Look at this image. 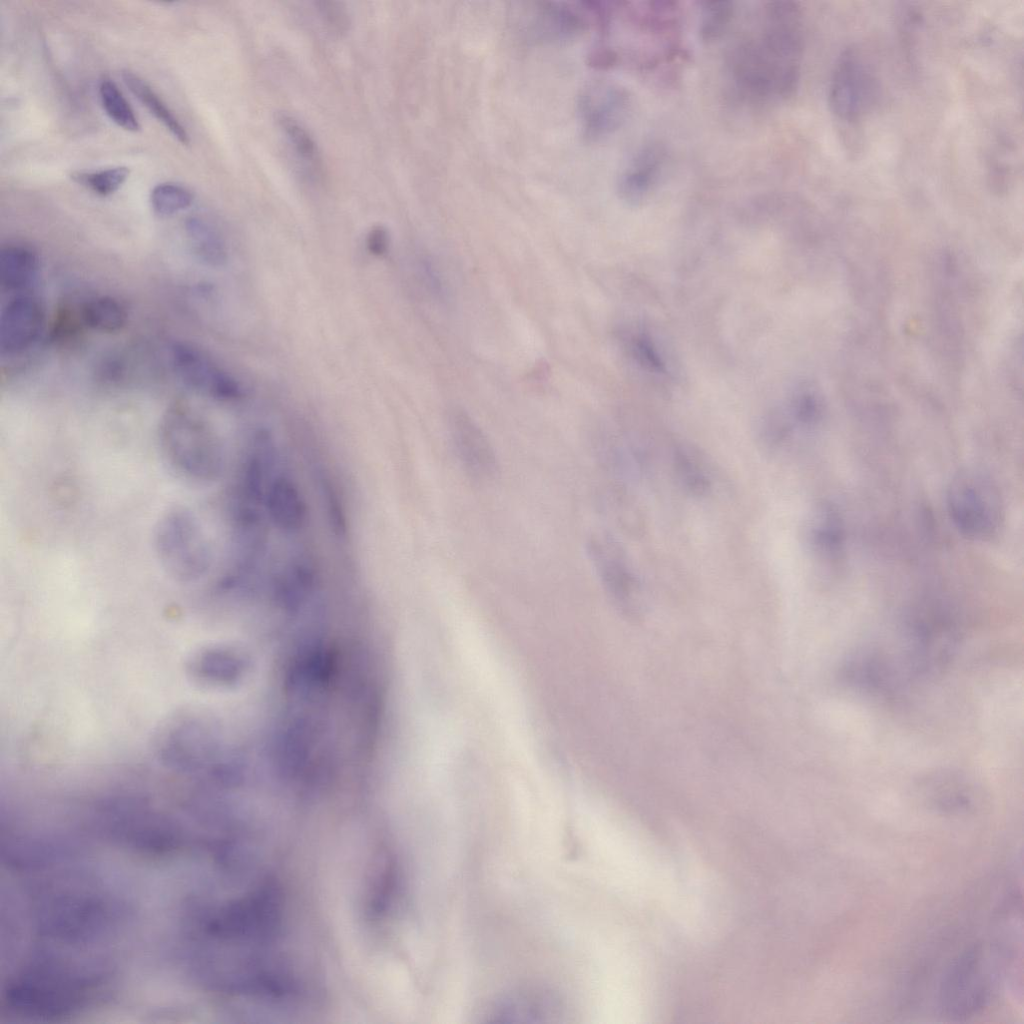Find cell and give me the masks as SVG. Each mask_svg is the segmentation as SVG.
Returning <instances> with one entry per match:
<instances>
[{
  "label": "cell",
  "mask_w": 1024,
  "mask_h": 1024,
  "mask_svg": "<svg viewBox=\"0 0 1024 1024\" xmlns=\"http://www.w3.org/2000/svg\"><path fill=\"white\" fill-rule=\"evenodd\" d=\"M154 548L162 569L180 583L199 580L211 564L203 530L185 507L170 508L160 517L154 529Z\"/></svg>",
  "instance_id": "cell-3"
},
{
  "label": "cell",
  "mask_w": 1024,
  "mask_h": 1024,
  "mask_svg": "<svg viewBox=\"0 0 1024 1024\" xmlns=\"http://www.w3.org/2000/svg\"><path fill=\"white\" fill-rule=\"evenodd\" d=\"M672 467L677 481L687 493L698 497L708 494L712 486L710 474L689 447L681 444L673 448Z\"/></svg>",
  "instance_id": "cell-18"
},
{
  "label": "cell",
  "mask_w": 1024,
  "mask_h": 1024,
  "mask_svg": "<svg viewBox=\"0 0 1024 1024\" xmlns=\"http://www.w3.org/2000/svg\"><path fill=\"white\" fill-rule=\"evenodd\" d=\"M878 91V80L870 62L859 49H845L830 78L828 103L831 111L842 120L855 121L871 110Z\"/></svg>",
  "instance_id": "cell-5"
},
{
  "label": "cell",
  "mask_w": 1024,
  "mask_h": 1024,
  "mask_svg": "<svg viewBox=\"0 0 1024 1024\" xmlns=\"http://www.w3.org/2000/svg\"><path fill=\"white\" fill-rule=\"evenodd\" d=\"M586 128L593 136H602L617 129L627 118L631 100L628 93L614 85H597L584 100Z\"/></svg>",
  "instance_id": "cell-13"
},
{
  "label": "cell",
  "mask_w": 1024,
  "mask_h": 1024,
  "mask_svg": "<svg viewBox=\"0 0 1024 1024\" xmlns=\"http://www.w3.org/2000/svg\"><path fill=\"white\" fill-rule=\"evenodd\" d=\"M192 202L191 191L176 183H160L150 193L152 209L160 216H171L185 210Z\"/></svg>",
  "instance_id": "cell-26"
},
{
  "label": "cell",
  "mask_w": 1024,
  "mask_h": 1024,
  "mask_svg": "<svg viewBox=\"0 0 1024 1024\" xmlns=\"http://www.w3.org/2000/svg\"><path fill=\"white\" fill-rule=\"evenodd\" d=\"M587 552L610 599L627 613L638 612L642 584L621 545L606 533H596L587 542Z\"/></svg>",
  "instance_id": "cell-6"
},
{
  "label": "cell",
  "mask_w": 1024,
  "mask_h": 1024,
  "mask_svg": "<svg viewBox=\"0 0 1024 1024\" xmlns=\"http://www.w3.org/2000/svg\"><path fill=\"white\" fill-rule=\"evenodd\" d=\"M172 362L183 382L198 392L226 401L244 396L241 385L235 379L187 343L174 344Z\"/></svg>",
  "instance_id": "cell-9"
},
{
  "label": "cell",
  "mask_w": 1024,
  "mask_h": 1024,
  "mask_svg": "<svg viewBox=\"0 0 1024 1024\" xmlns=\"http://www.w3.org/2000/svg\"><path fill=\"white\" fill-rule=\"evenodd\" d=\"M186 234L193 253L198 259L211 266L222 265L226 260V250L215 230L199 218H190L186 222Z\"/></svg>",
  "instance_id": "cell-20"
},
{
  "label": "cell",
  "mask_w": 1024,
  "mask_h": 1024,
  "mask_svg": "<svg viewBox=\"0 0 1024 1024\" xmlns=\"http://www.w3.org/2000/svg\"><path fill=\"white\" fill-rule=\"evenodd\" d=\"M807 544L814 557L824 564H833L840 557L843 531L836 511L828 504L816 506L806 530Z\"/></svg>",
  "instance_id": "cell-15"
},
{
  "label": "cell",
  "mask_w": 1024,
  "mask_h": 1024,
  "mask_svg": "<svg viewBox=\"0 0 1024 1024\" xmlns=\"http://www.w3.org/2000/svg\"><path fill=\"white\" fill-rule=\"evenodd\" d=\"M321 16L326 24L335 32H346L349 27V17L346 9L339 2L322 1L318 2Z\"/></svg>",
  "instance_id": "cell-27"
},
{
  "label": "cell",
  "mask_w": 1024,
  "mask_h": 1024,
  "mask_svg": "<svg viewBox=\"0 0 1024 1024\" xmlns=\"http://www.w3.org/2000/svg\"><path fill=\"white\" fill-rule=\"evenodd\" d=\"M129 173L127 167L117 166L98 171H77L71 174V179L95 194L106 197L115 193L125 183Z\"/></svg>",
  "instance_id": "cell-25"
},
{
  "label": "cell",
  "mask_w": 1024,
  "mask_h": 1024,
  "mask_svg": "<svg viewBox=\"0 0 1024 1024\" xmlns=\"http://www.w3.org/2000/svg\"><path fill=\"white\" fill-rule=\"evenodd\" d=\"M264 503L271 522L284 532H297L306 522L307 506L297 485L277 477L268 485Z\"/></svg>",
  "instance_id": "cell-14"
},
{
  "label": "cell",
  "mask_w": 1024,
  "mask_h": 1024,
  "mask_svg": "<svg viewBox=\"0 0 1024 1024\" xmlns=\"http://www.w3.org/2000/svg\"><path fill=\"white\" fill-rule=\"evenodd\" d=\"M990 967L980 948L960 958L943 988V1002L956 1015L969 1013L986 1000L991 985Z\"/></svg>",
  "instance_id": "cell-10"
},
{
  "label": "cell",
  "mask_w": 1024,
  "mask_h": 1024,
  "mask_svg": "<svg viewBox=\"0 0 1024 1024\" xmlns=\"http://www.w3.org/2000/svg\"><path fill=\"white\" fill-rule=\"evenodd\" d=\"M39 270V258L30 247L11 244L0 253V282L8 291H21L35 280Z\"/></svg>",
  "instance_id": "cell-16"
},
{
  "label": "cell",
  "mask_w": 1024,
  "mask_h": 1024,
  "mask_svg": "<svg viewBox=\"0 0 1024 1024\" xmlns=\"http://www.w3.org/2000/svg\"><path fill=\"white\" fill-rule=\"evenodd\" d=\"M44 323L39 301L30 295H17L2 310L0 347L2 353L16 354L29 348L38 338Z\"/></svg>",
  "instance_id": "cell-11"
},
{
  "label": "cell",
  "mask_w": 1024,
  "mask_h": 1024,
  "mask_svg": "<svg viewBox=\"0 0 1024 1024\" xmlns=\"http://www.w3.org/2000/svg\"><path fill=\"white\" fill-rule=\"evenodd\" d=\"M166 462L179 476L206 483L218 479L225 466L223 444L200 417L186 407L171 408L159 432Z\"/></svg>",
  "instance_id": "cell-2"
},
{
  "label": "cell",
  "mask_w": 1024,
  "mask_h": 1024,
  "mask_svg": "<svg viewBox=\"0 0 1024 1024\" xmlns=\"http://www.w3.org/2000/svg\"><path fill=\"white\" fill-rule=\"evenodd\" d=\"M449 434L455 455L473 480L487 483L499 472L493 445L480 426L464 411L450 415Z\"/></svg>",
  "instance_id": "cell-8"
},
{
  "label": "cell",
  "mask_w": 1024,
  "mask_h": 1024,
  "mask_svg": "<svg viewBox=\"0 0 1024 1024\" xmlns=\"http://www.w3.org/2000/svg\"><path fill=\"white\" fill-rule=\"evenodd\" d=\"M947 507L956 528L969 539L990 540L1002 526L1004 509L1000 492L982 472L968 469L959 472L948 486Z\"/></svg>",
  "instance_id": "cell-4"
},
{
  "label": "cell",
  "mask_w": 1024,
  "mask_h": 1024,
  "mask_svg": "<svg viewBox=\"0 0 1024 1024\" xmlns=\"http://www.w3.org/2000/svg\"><path fill=\"white\" fill-rule=\"evenodd\" d=\"M122 79L133 95L175 139L183 145L189 144L190 138L185 127L145 80L129 70L122 72Z\"/></svg>",
  "instance_id": "cell-17"
},
{
  "label": "cell",
  "mask_w": 1024,
  "mask_h": 1024,
  "mask_svg": "<svg viewBox=\"0 0 1024 1024\" xmlns=\"http://www.w3.org/2000/svg\"><path fill=\"white\" fill-rule=\"evenodd\" d=\"M217 745L210 730L200 721L184 719L163 734L158 755L163 764L181 773H200L214 768Z\"/></svg>",
  "instance_id": "cell-7"
},
{
  "label": "cell",
  "mask_w": 1024,
  "mask_h": 1024,
  "mask_svg": "<svg viewBox=\"0 0 1024 1024\" xmlns=\"http://www.w3.org/2000/svg\"><path fill=\"white\" fill-rule=\"evenodd\" d=\"M367 245L373 254H383L386 251L388 245V237L386 230L380 226L373 228L369 233Z\"/></svg>",
  "instance_id": "cell-28"
},
{
  "label": "cell",
  "mask_w": 1024,
  "mask_h": 1024,
  "mask_svg": "<svg viewBox=\"0 0 1024 1024\" xmlns=\"http://www.w3.org/2000/svg\"><path fill=\"white\" fill-rule=\"evenodd\" d=\"M278 122L286 134L297 155L315 172L322 170V158L318 146L306 130L295 118L280 114Z\"/></svg>",
  "instance_id": "cell-24"
},
{
  "label": "cell",
  "mask_w": 1024,
  "mask_h": 1024,
  "mask_svg": "<svg viewBox=\"0 0 1024 1024\" xmlns=\"http://www.w3.org/2000/svg\"><path fill=\"white\" fill-rule=\"evenodd\" d=\"M195 674L210 683L230 684L242 672L243 662L229 651L209 649L194 663Z\"/></svg>",
  "instance_id": "cell-19"
},
{
  "label": "cell",
  "mask_w": 1024,
  "mask_h": 1024,
  "mask_svg": "<svg viewBox=\"0 0 1024 1024\" xmlns=\"http://www.w3.org/2000/svg\"><path fill=\"white\" fill-rule=\"evenodd\" d=\"M314 581V571L310 564L304 561L293 563L280 578L279 599L289 608L299 607L312 593Z\"/></svg>",
  "instance_id": "cell-22"
},
{
  "label": "cell",
  "mask_w": 1024,
  "mask_h": 1024,
  "mask_svg": "<svg viewBox=\"0 0 1024 1024\" xmlns=\"http://www.w3.org/2000/svg\"><path fill=\"white\" fill-rule=\"evenodd\" d=\"M666 162V151L655 143L643 146L628 163L619 181V192L628 202L646 200L657 188Z\"/></svg>",
  "instance_id": "cell-12"
},
{
  "label": "cell",
  "mask_w": 1024,
  "mask_h": 1024,
  "mask_svg": "<svg viewBox=\"0 0 1024 1024\" xmlns=\"http://www.w3.org/2000/svg\"><path fill=\"white\" fill-rule=\"evenodd\" d=\"M102 107L108 117L126 131L140 130V123L128 101L114 81L104 78L99 85Z\"/></svg>",
  "instance_id": "cell-23"
},
{
  "label": "cell",
  "mask_w": 1024,
  "mask_h": 1024,
  "mask_svg": "<svg viewBox=\"0 0 1024 1024\" xmlns=\"http://www.w3.org/2000/svg\"><path fill=\"white\" fill-rule=\"evenodd\" d=\"M84 323L99 332L112 333L121 330L127 322L123 305L109 296L96 297L88 301L82 310Z\"/></svg>",
  "instance_id": "cell-21"
},
{
  "label": "cell",
  "mask_w": 1024,
  "mask_h": 1024,
  "mask_svg": "<svg viewBox=\"0 0 1024 1024\" xmlns=\"http://www.w3.org/2000/svg\"><path fill=\"white\" fill-rule=\"evenodd\" d=\"M804 27L791 1L764 2L736 32L725 64L731 87L752 107L780 104L794 95L801 76Z\"/></svg>",
  "instance_id": "cell-1"
}]
</instances>
